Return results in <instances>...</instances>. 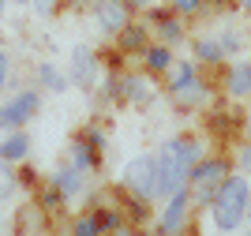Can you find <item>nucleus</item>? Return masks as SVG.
<instances>
[{
    "instance_id": "5",
    "label": "nucleus",
    "mask_w": 251,
    "mask_h": 236,
    "mask_svg": "<svg viewBox=\"0 0 251 236\" xmlns=\"http://www.w3.org/2000/svg\"><path fill=\"white\" fill-rule=\"evenodd\" d=\"M42 113V90H23L8 105H0V131H15Z\"/></svg>"
},
{
    "instance_id": "3",
    "label": "nucleus",
    "mask_w": 251,
    "mask_h": 236,
    "mask_svg": "<svg viewBox=\"0 0 251 236\" xmlns=\"http://www.w3.org/2000/svg\"><path fill=\"white\" fill-rule=\"evenodd\" d=\"M120 184H124L127 195H143V199H154L157 195V157L154 154H139L124 165L120 173Z\"/></svg>"
},
{
    "instance_id": "17",
    "label": "nucleus",
    "mask_w": 251,
    "mask_h": 236,
    "mask_svg": "<svg viewBox=\"0 0 251 236\" xmlns=\"http://www.w3.org/2000/svg\"><path fill=\"white\" fill-rule=\"evenodd\" d=\"M195 56H199L202 64H221L225 60V49H221L218 38H199L195 41Z\"/></svg>"
},
{
    "instance_id": "9",
    "label": "nucleus",
    "mask_w": 251,
    "mask_h": 236,
    "mask_svg": "<svg viewBox=\"0 0 251 236\" xmlns=\"http://www.w3.org/2000/svg\"><path fill=\"white\" fill-rule=\"evenodd\" d=\"M188 206H191V195H188V187H180V191H173L169 195V206H165V214H161V233H180V225L188 221Z\"/></svg>"
},
{
    "instance_id": "27",
    "label": "nucleus",
    "mask_w": 251,
    "mask_h": 236,
    "mask_svg": "<svg viewBox=\"0 0 251 236\" xmlns=\"http://www.w3.org/2000/svg\"><path fill=\"white\" fill-rule=\"evenodd\" d=\"M30 8L38 11V15H52V11H56V0H30Z\"/></svg>"
},
{
    "instance_id": "13",
    "label": "nucleus",
    "mask_w": 251,
    "mask_h": 236,
    "mask_svg": "<svg viewBox=\"0 0 251 236\" xmlns=\"http://www.w3.org/2000/svg\"><path fill=\"white\" fill-rule=\"evenodd\" d=\"M154 26H157V34H161L165 45L184 41V23H180L176 15H169V11H154Z\"/></svg>"
},
{
    "instance_id": "18",
    "label": "nucleus",
    "mask_w": 251,
    "mask_h": 236,
    "mask_svg": "<svg viewBox=\"0 0 251 236\" xmlns=\"http://www.w3.org/2000/svg\"><path fill=\"white\" fill-rule=\"evenodd\" d=\"M191 79H199L195 64H173V68H169V90H173V94H176L180 86H188Z\"/></svg>"
},
{
    "instance_id": "4",
    "label": "nucleus",
    "mask_w": 251,
    "mask_h": 236,
    "mask_svg": "<svg viewBox=\"0 0 251 236\" xmlns=\"http://www.w3.org/2000/svg\"><path fill=\"white\" fill-rule=\"evenodd\" d=\"M225 176H229V161H225V157H202V161L191 165L188 184L195 187V199H199V203H214V195H218V187H221Z\"/></svg>"
},
{
    "instance_id": "23",
    "label": "nucleus",
    "mask_w": 251,
    "mask_h": 236,
    "mask_svg": "<svg viewBox=\"0 0 251 236\" xmlns=\"http://www.w3.org/2000/svg\"><path fill=\"white\" fill-rule=\"evenodd\" d=\"M38 203H42V210H56V206L64 203V191H60L56 184H49V187L42 191V199H38Z\"/></svg>"
},
{
    "instance_id": "11",
    "label": "nucleus",
    "mask_w": 251,
    "mask_h": 236,
    "mask_svg": "<svg viewBox=\"0 0 251 236\" xmlns=\"http://www.w3.org/2000/svg\"><path fill=\"white\" fill-rule=\"evenodd\" d=\"M120 98H127V102H135V105H150L157 94H154V86H150V79H143V75H124V79H120Z\"/></svg>"
},
{
    "instance_id": "7",
    "label": "nucleus",
    "mask_w": 251,
    "mask_h": 236,
    "mask_svg": "<svg viewBox=\"0 0 251 236\" xmlns=\"http://www.w3.org/2000/svg\"><path fill=\"white\" fill-rule=\"evenodd\" d=\"M101 154H105V135L101 131H83L72 139V165L75 169H98L101 165Z\"/></svg>"
},
{
    "instance_id": "16",
    "label": "nucleus",
    "mask_w": 251,
    "mask_h": 236,
    "mask_svg": "<svg viewBox=\"0 0 251 236\" xmlns=\"http://www.w3.org/2000/svg\"><path fill=\"white\" fill-rule=\"evenodd\" d=\"M143 56H147L150 72H169V68H173V52H169V45H147Z\"/></svg>"
},
{
    "instance_id": "19",
    "label": "nucleus",
    "mask_w": 251,
    "mask_h": 236,
    "mask_svg": "<svg viewBox=\"0 0 251 236\" xmlns=\"http://www.w3.org/2000/svg\"><path fill=\"white\" fill-rule=\"evenodd\" d=\"M120 49L124 52L147 49V30H143V26H124V30H120Z\"/></svg>"
},
{
    "instance_id": "1",
    "label": "nucleus",
    "mask_w": 251,
    "mask_h": 236,
    "mask_svg": "<svg viewBox=\"0 0 251 236\" xmlns=\"http://www.w3.org/2000/svg\"><path fill=\"white\" fill-rule=\"evenodd\" d=\"M202 161V143L191 135H176L161 146L157 154V195H173L180 187H188L191 180V165Z\"/></svg>"
},
{
    "instance_id": "30",
    "label": "nucleus",
    "mask_w": 251,
    "mask_h": 236,
    "mask_svg": "<svg viewBox=\"0 0 251 236\" xmlns=\"http://www.w3.org/2000/svg\"><path fill=\"white\" fill-rule=\"evenodd\" d=\"M34 180H38V176H34V169H23V173H19V184H34Z\"/></svg>"
},
{
    "instance_id": "22",
    "label": "nucleus",
    "mask_w": 251,
    "mask_h": 236,
    "mask_svg": "<svg viewBox=\"0 0 251 236\" xmlns=\"http://www.w3.org/2000/svg\"><path fill=\"white\" fill-rule=\"evenodd\" d=\"M94 221H98V229H101V233H124V221H120V214H116V210H98Z\"/></svg>"
},
{
    "instance_id": "14",
    "label": "nucleus",
    "mask_w": 251,
    "mask_h": 236,
    "mask_svg": "<svg viewBox=\"0 0 251 236\" xmlns=\"http://www.w3.org/2000/svg\"><path fill=\"white\" fill-rule=\"evenodd\" d=\"M229 94L232 98H251V60H240L229 68Z\"/></svg>"
},
{
    "instance_id": "33",
    "label": "nucleus",
    "mask_w": 251,
    "mask_h": 236,
    "mask_svg": "<svg viewBox=\"0 0 251 236\" xmlns=\"http://www.w3.org/2000/svg\"><path fill=\"white\" fill-rule=\"evenodd\" d=\"M248 221H251V199H248Z\"/></svg>"
},
{
    "instance_id": "25",
    "label": "nucleus",
    "mask_w": 251,
    "mask_h": 236,
    "mask_svg": "<svg viewBox=\"0 0 251 236\" xmlns=\"http://www.w3.org/2000/svg\"><path fill=\"white\" fill-rule=\"evenodd\" d=\"M173 8H176L180 15H199V11H202V0H173Z\"/></svg>"
},
{
    "instance_id": "8",
    "label": "nucleus",
    "mask_w": 251,
    "mask_h": 236,
    "mask_svg": "<svg viewBox=\"0 0 251 236\" xmlns=\"http://www.w3.org/2000/svg\"><path fill=\"white\" fill-rule=\"evenodd\" d=\"M94 19L105 34H120L131 23V4L127 0H94Z\"/></svg>"
},
{
    "instance_id": "6",
    "label": "nucleus",
    "mask_w": 251,
    "mask_h": 236,
    "mask_svg": "<svg viewBox=\"0 0 251 236\" xmlns=\"http://www.w3.org/2000/svg\"><path fill=\"white\" fill-rule=\"evenodd\" d=\"M68 82L79 86V90H94V82H98V52L90 49V45H75V49H72Z\"/></svg>"
},
{
    "instance_id": "2",
    "label": "nucleus",
    "mask_w": 251,
    "mask_h": 236,
    "mask_svg": "<svg viewBox=\"0 0 251 236\" xmlns=\"http://www.w3.org/2000/svg\"><path fill=\"white\" fill-rule=\"evenodd\" d=\"M248 199H251L248 176H225L218 195H214V229L218 233H232L248 217Z\"/></svg>"
},
{
    "instance_id": "24",
    "label": "nucleus",
    "mask_w": 251,
    "mask_h": 236,
    "mask_svg": "<svg viewBox=\"0 0 251 236\" xmlns=\"http://www.w3.org/2000/svg\"><path fill=\"white\" fill-rule=\"evenodd\" d=\"M72 233H75V236H90V233H101V229H98L94 214H90V217H83V221H75V225H72Z\"/></svg>"
},
{
    "instance_id": "28",
    "label": "nucleus",
    "mask_w": 251,
    "mask_h": 236,
    "mask_svg": "<svg viewBox=\"0 0 251 236\" xmlns=\"http://www.w3.org/2000/svg\"><path fill=\"white\" fill-rule=\"evenodd\" d=\"M240 169H244V176H251V143L240 150Z\"/></svg>"
},
{
    "instance_id": "32",
    "label": "nucleus",
    "mask_w": 251,
    "mask_h": 236,
    "mask_svg": "<svg viewBox=\"0 0 251 236\" xmlns=\"http://www.w3.org/2000/svg\"><path fill=\"white\" fill-rule=\"evenodd\" d=\"M4 8H8V0H0V15H4Z\"/></svg>"
},
{
    "instance_id": "20",
    "label": "nucleus",
    "mask_w": 251,
    "mask_h": 236,
    "mask_svg": "<svg viewBox=\"0 0 251 236\" xmlns=\"http://www.w3.org/2000/svg\"><path fill=\"white\" fill-rule=\"evenodd\" d=\"M15 187H19V176H15L11 161H4V157H0V203L15 195Z\"/></svg>"
},
{
    "instance_id": "21",
    "label": "nucleus",
    "mask_w": 251,
    "mask_h": 236,
    "mask_svg": "<svg viewBox=\"0 0 251 236\" xmlns=\"http://www.w3.org/2000/svg\"><path fill=\"white\" fill-rule=\"evenodd\" d=\"M202 98H206V86H202L199 79H191L188 86H180V90H176V102L180 105H199Z\"/></svg>"
},
{
    "instance_id": "10",
    "label": "nucleus",
    "mask_w": 251,
    "mask_h": 236,
    "mask_svg": "<svg viewBox=\"0 0 251 236\" xmlns=\"http://www.w3.org/2000/svg\"><path fill=\"white\" fill-rule=\"evenodd\" d=\"M26 154H30V139H26V131H4V139H0V157L11 165H19L26 161Z\"/></svg>"
},
{
    "instance_id": "34",
    "label": "nucleus",
    "mask_w": 251,
    "mask_h": 236,
    "mask_svg": "<svg viewBox=\"0 0 251 236\" xmlns=\"http://www.w3.org/2000/svg\"><path fill=\"white\" fill-rule=\"evenodd\" d=\"M240 4H244V8H251V0H240Z\"/></svg>"
},
{
    "instance_id": "12",
    "label": "nucleus",
    "mask_w": 251,
    "mask_h": 236,
    "mask_svg": "<svg viewBox=\"0 0 251 236\" xmlns=\"http://www.w3.org/2000/svg\"><path fill=\"white\" fill-rule=\"evenodd\" d=\"M52 184L64 191V199H75V195H83V169H75V165H64V169H56L52 173Z\"/></svg>"
},
{
    "instance_id": "26",
    "label": "nucleus",
    "mask_w": 251,
    "mask_h": 236,
    "mask_svg": "<svg viewBox=\"0 0 251 236\" xmlns=\"http://www.w3.org/2000/svg\"><path fill=\"white\" fill-rule=\"evenodd\" d=\"M218 41H221V49H225V56H229V52H236V49H240V34H232V30H229V34H221Z\"/></svg>"
},
{
    "instance_id": "15",
    "label": "nucleus",
    "mask_w": 251,
    "mask_h": 236,
    "mask_svg": "<svg viewBox=\"0 0 251 236\" xmlns=\"http://www.w3.org/2000/svg\"><path fill=\"white\" fill-rule=\"evenodd\" d=\"M38 82H42V90H49V94L68 90V79L56 72V64H42V68H38Z\"/></svg>"
},
{
    "instance_id": "29",
    "label": "nucleus",
    "mask_w": 251,
    "mask_h": 236,
    "mask_svg": "<svg viewBox=\"0 0 251 236\" xmlns=\"http://www.w3.org/2000/svg\"><path fill=\"white\" fill-rule=\"evenodd\" d=\"M4 82H8V52L0 49V90H4Z\"/></svg>"
},
{
    "instance_id": "31",
    "label": "nucleus",
    "mask_w": 251,
    "mask_h": 236,
    "mask_svg": "<svg viewBox=\"0 0 251 236\" xmlns=\"http://www.w3.org/2000/svg\"><path fill=\"white\" fill-rule=\"evenodd\" d=\"M127 4H135V8H150V0H127Z\"/></svg>"
}]
</instances>
